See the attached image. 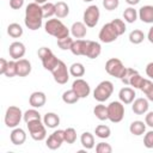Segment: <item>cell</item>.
I'll list each match as a JSON object with an SVG mask.
<instances>
[{"instance_id": "cell-34", "label": "cell", "mask_w": 153, "mask_h": 153, "mask_svg": "<svg viewBox=\"0 0 153 153\" xmlns=\"http://www.w3.org/2000/svg\"><path fill=\"white\" fill-rule=\"evenodd\" d=\"M94 134H96V136H98V137H100V139H108V137L110 136V134H111V130H110V128H109L108 126H105V124H99V126L96 127Z\"/></svg>"}, {"instance_id": "cell-15", "label": "cell", "mask_w": 153, "mask_h": 153, "mask_svg": "<svg viewBox=\"0 0 153 153\" xmlns=\"http://www.w3.org/2000/svg\"><path fill=\"white\" fill-rule=\"evenodd\" d=\"M102 53V47L98 42L94 41H87L86 43V50L85 56L88 59H97Z\"/></svg>"}, {"instance_id": "cell-35", "label": "cell", "mask_w": 153, "mask_h": 153, "mask_svg": "<svg viewBox=\"0 0 153 153\" xmlns=\"http://www.w3.org/2000/svg\"><path fill=\"white\" fill-rule=\"evenodd\" d=\"M41 114L35 110V109H30V110H26L23 115V120L25 121V123H29L31 121H35V120H41Z\"/></svg>"}, {"instance_id": "cell-1", "label": "cell", "mask_w": 153, "mask_h": 153, "mask_svg": "<svg viewBox=\"0 0 153 153\" xmlns=\"http://www.w3.org/2000/svg\"><path fill=\"white\" fill-rule=\"evenodd\" d=\"M43 18H44L43 17V11H42V6H39V4L31 2L26 6L24 23H25L27 29H30L32 31L38 30L42 26Z\"/></svg>"}, {"instance_id": "cell-18", "label": "cell", "mask_w": 153, "mask_h": 153, "mask_svg": "<svg viewBox=\"0 0 153 153\" xmlns=\"http://www.w3.org/2000/svg\"><path fill=\"white\" fill-rule=\"evenodd\" d=\"M47 102V97H45V93L44 92H41V91H36V92H32L30 98H29V103L32 108H42Z\"/></svg>"}, {"instance_id": "cell-12", "label": "cell", "mask_w": 153, "mask_h": 153, "mask_svg": "<svg viewBox=\"0 0 153 153\" xmlns=\"http://www.w3.org/2000/svg\"><path fill=\"white\" fill-rule=\"evenodd\" d=\"M65 142V130L57 129L53 134H50L45 141V145L49 149H57Z\"/></svg>"}, {"instance_id": "cell-7", "label": "cell", "mask_w": 153, "mask_h": 153, "mask_svg": "<svg viewBox=\"0 0 153 153\" xmlns=\"http://www.w3.org/2000/svg\"><path fill=\"white\" fill-rule=\"evenodd\" d=\"M23 115L24 114L22 112L20 108L14 106V105L8 106L6 112H5V124L8 128H16L19 124Z\"/></svg>"}, {"instance_id": "cell-47", "label": "cell", "mask_w": 153, "mask_h": 153, "mask_svg": "<svg viewBox=\"0 0 153 153\" xmlns=\"http://www.w3.org/2000/svg\"><path fill=\"white\" fill-rule=\"evenodd\" d=\"M145 123H146L148 127L153 128V111L147 112V115L145 116Z\"/></svg>"}, {"instance_id": "cell-27", "label": "cell", "mask_w": 153, "mask_h": 153, "mask_svg": "<svg viewBox=\"0 0 153 153\" xmlns=\"http://www.w3.org/2000/svg\"><path fill=\"white\" fill-rule=\"evenodd\" d=\"M80 142L85 149H92L94 147V136L90 131H85L80 136Z\"/></svg>"}, {"instance_id": "cell-33", "label": "cell", "mask_w": 153, "mask_h": 153, "mask_svg": "<svg viewBox=\"0 0 153 153\" xmlns=\"http://www.w3.org/2000/svg\"><path fill=\"white\" fill-rule=\"evenodd\" d=\"M139 13L136 12V10L134 7H128L123 11V18L127 23H134L137 19Z\"/></svg>"}, {"instance_id": "cell-31", "label": "cell", "mask_w": 153, "mask_h": 153, "mask_svg": "<svg viewBox=\"0 0 153 153\" xmlns=\"http://www.w3.org/2000/svg\"><path fill=\"white\" fill-rule=\"evenodd\" d=\"M93 114L98 120L105 121V120H108V106H105L103 104H98L94 106Z\"/></svg>"}, {"instance_id": "cell-10", "label": "cell", "mask_w": 153, "mask_h": 153, "mask_svg": "<svg viewBox=\"0 0 153 153\" xmlns=\"http://www.w3.org/2000/svg\"><path fill=\"white\" fill-rule=\"evenodd\" d=\"M51 74H53V76H54V80H55L57 84L65 85V84H67L71 73H69V71L67 69L66 63L60 60L59 63H57V66L51 71Z\"/></svg>"}, {"instance_id": "cell-55", "label": "cell", "mask_w": 153, "mask_h": 153, "mask_svg": "<svg viewBox=\"0 0 153 153\" xmlns=\"http://www.w3.org/2000/svg\"><path fill=\"white\" fill-rule=\"evenodd\" d=\"M82 1H85V2H91V1H93V0H82Z\"/></svg>"}, {"instance_id": "cell-38", "label": "cell", "mask_w": 153, "mask_h": 153, "mask_svg": "<svg viewBox=\"0 0 153 153\" xmlns=\"http://www.w3.org/2000/svg\"><path fill=\"white\" fill-rule=\"evenodd\" d=\"M76 141V131L74 128H67L65 129V142L72 145Z\"/></svg>"}, {"instance_id": "cell-32", "label": "cell", "mask_w": 153, "mask_h": 153, "mask_svg": "<svg viewBox=\"0 0 153 153\" xmlns=\"http://www.w3.org/2000/svg\"><path fill=\"white\" fill-rule=\"evenodd\" d=\"M143 39H145V33L141 30L135 29V30L130 31V33H129V42L130 43H133V44H140Z\"/></svg>"}, {"instance_id": "cell-20", "label": "cell", "mask_w": 153, "mask_h": 153, "mask_svg": "<svg viewBox=\"0 0 153 153\" xmlns=\"http://www.w3.org/2000/svg\"><path fill=\"white\" fill-rule=\"evenodd\" d=\"M139 18L141 19L142 23L152 24L153 23V6L152 5L142 6L139 10Z\"/></svg>"}, {"instance_id": "cell-3", "label": "cell", "mask_w": 153, "mask_h": 153, "mask_svg": "<svg viewBox=\"0 0 153 153\" xmlns=\"http://www.w3.org/2000/svg\"><path fill=\"white\" fill-rule=\"evenodd\" d=\"M114 92V84L109 80H104V81H100L97 87L94 88L93 91V98L99 102V103H103L105 100H108L110 98V96Z\"/></svg>"}, {"instance_id": "cell-36", "label": "cell", "mask_w": 153, "mask_h": 153, "mask_svg": "<svg viewBox=\"0 0 153 153\" xmlns=\"http://www.w3.org/2000/svg\"><path fill=\"white\" fill-rule=\"evenodd\" d=\"M42 11H43V17L44 18H50L55 16V4L53 2H45L42 5Z\"/></svg>"}, {"instance_id": "cell-42", "label": "cell", "mask_w": 153, "mask_h": 153, "mask_svg": "<svg viewBox=\"0 0 153 153\" xmlns=\"http://www.w3.org/2000/svg\"><path fill=\"white\" fill-rule=\"evenodd\" d=\"M135 73H137V71H135L134 68H126L124 74H123V75H122V78H121V81H122L124 85H129L130 78H131Z\"/></svg>"}, {"instance_id": "cell-5", "label": "cell", "mask_w": 153, "mask_h": 153, "mask_svg": "<svg viewBox=\"0 0 153 153\" xmlns=\"http://www.w3.org/2000/svg\"><path fill=\"white\" fill-rule=\"evenodd\" d=\"M124 117V104L120 100H114L108 105V120L112 123H118Z\"/></svg>"}, {"instance_id": "cell-24", "label": "cell", "mask_w": 153, "mask_h": 153, "mask_svg": "<svg viewBox=\"0 0 153 153\" xmlns=\"http://www.w3.org/2000/svg\"><path fill=\"white\" fill-rule=\"evenodd\" d=\"M43 123L45 124V127L54 129L60 124V117L55 112H47L43 117Z\"/></svg>"}, {"instance_id": "cell-4", "label": "cell", "mask_w": 153, "mask_h": 153, "mask_svg": "<svg viewBox=\"0 0 153 153\" xmlns=\"http://www.w3.org/2000/svg\"><path fill=\"white\" fill-rule=\"evenodd\" d=\"M37 54H38V57H39L41 61H42L43 67H44L47 71H50V72L57 66V63H59V61H60V60L53 54V51H51L49 48H47V47L39 48L38 51H37Z\"/></svg>"}, {"instance_id": "cell-25", "label": "cell", "mask_w": 153, "mask_h": 153, "mask_svg": "<svg viewBox=\"0 0 153 153\" xmlns=\"http://www.w3.org/2000/svg\"><path fill=\"white\" fill-rule=\"evenodd\" d=\"M69 14V6L65 1H57L55 4V16L59 19L66 18Z\"/></svg>"}, {"instance_id": "cell-16", "label": "cell", "mask_w": 153, "mask_h": 153, "mask_svg": "<svg viewBox=\"0 0 153 153\" xmlns=\"http://www.w3.org/2000/svg\"><path fill=\"white\" fill-rule=\"evenodd\" d=\"M148 108H149V104H148V99L146 98H136L131 105V110L135 115L146 114L148 111Z\"/></svg>"}, {"instance_id": "cell-30", "label": "cell", "mask_w": 153, "mask_h": 153, "mask_svg": "<svg viewBox=\"0 0 153 153\" xmlns=\"http://www.w3.org/2000/svg\"><path fill=\"white\" fill-rule=\"evenodd\" d=\"M69 73L72 76H75V78H80L85 74V67L82 63L80 62H74L69 67Z\"/></svg>"}, {"instance_id": "cell-26", "label": "cell", "mask_w": 153, "mask_h": 153, "mask_svg": "<svg viewBox=\"0 0 153 153\" xmlns=\"http://www.w3.org/2000/svg\"><path fill=\"white\" fill-rule=\"evenodd\" d=\"M129 131L135 136H140L146 131V123L142 121H133L129 126Z\"/></svg>"}, {"instance_id": "cell-41", "label": "cell", "mask_w": 153, "mask_h": 153, "mask_svg": "<svg viewBox=\"0 0 153 153\" xmlns=\"http://www.w3.org/2000/svg\"><path fill=\"white\" fill-rule=\"evenodd\" d=\"M143 79L145 78H142L139 73H135L131 78H130V81H129V86H133L134 88H139L140 90V87H141V85H142V81H143Z\"/></svg>"}, {"instance_id": "cell-11", "label": "cell", "mask_w": 153, "mask_h": 153, "mask_svg": "<svg viewBox=\"0 0 153 153\" xmlns=\"http://www.w3.org/2000/svg\"><path fill=\"white\" fill-rule=\"evenodd\" d=\"M98 37H99V39L103 43H111V42H114V41L117 39L118 33H117L116 29L114 27V25L110 22V23H106V24H104L102 26Z\"/></svg>"}, {"instance_id": "cell-49", "label": "cell", "mask_w": 153, "mask_h": 153, "mask_svg": "<svg viewBox=\"0 0 153 153\" xmlns=\"http://www.w3.org/2000/svg\"><path fill=\"white\" fill-rule=\"evenodd\" d=\"M7 65H8V61H6L5 59H0V74H5Z\"/></svg>"}, {"instance_id": "cell-6", "label": "cell", "mask_w": 153, "mask_h": 153, "mask_svg": "<svg viewBox=\"0 0 153 153\" xmlns=\"http://www.w3.org/2000/svg\"><path fill=\"white\" fill-rule=\"evenodd\" d=\"M30 136L35 140V141H42L45 139L47 136V130H45V124L42 123L41 120H35L31 121L29 123H26Z\"/></svg>"}, {"instance_id": "cell-8", "label": "cell", "mask_w": 153, "mask_h": 153, "mask_svg": "<svg viewBox=\"0 0 153 153\" xmlns=\"http://www.w3.org/2000/svg\"><path fill=\"white\" fill-rule=\"evenodd\" d=\"M127 67L123 66L122 61L120 59H116V57H112V59H109L105 63V71L109 75L111 76H115V78H118L121 79L122 75L124 74V71H126Z\"/></svg>"}, {"instance_id": "cell-2", "label": "cell", "mask_w": 153, "mask_h": 153, "mask_svg": "<svg viewBox=\"0 0 153 153\" xmlns=\"http://www.w3.org/2000/svg\"><path fill=\"white\" fill-rule=\"evenodd\" d=\"M44 30L48 35L56 37V39L69 36V29L60 19H48L44 24Z\"/></svg>"}, {"instance_id": "cell-43", "label": "cell", "mask_w": 153, "mask_h": 153, "mask_svg": "<svg viewBox=\"0 0 153 153\" xmlns=\"http://www.w3.org/2000/svg\"><path fill=\"white\" fill-rule=\"evenodd\" d=\"M96 152L97 153H111L112 147L106 142H99L96 146Z\"/></svg>"}, {"instance_id": "cell-14", "label": "cell", "mask_w": 153, "mask_h": 153, "mask_svg": "<svg viewBox=\"0 0 153 153\" xmlns=\"http://www.w3.org/2000/svg\"><path fill=\"white\" fill-rule=\"evenodd\" d=\"M25 45L22 43V42H13L10 44V48H8V53H10V56L13 59V60H19L22 59L24 55H25Z\"/></svg>"}, {"instance_id": "cell-53", "label": "cell", "mask_w": 153, "mask_h": 153, "mask_svg": "<svg viewBox=\"0 0 153 153\" xmlns=\"http://www.w3.org/2000/svg\"><path fill=\"white\" fill-rule=\"evenodd\" d=\"M126 2L129 4L130 6H135V5H137L140 2V0H126Z\"/></svg>"}, {"instance_id": "cell-17", "label": "cell", "mask_w": 153, "mask_h": 153, "mask_svg": "<svg viewBox=\"0 0 153 153\" xmlns=\"http://www.w3.org/2000/svg\"><path fill=\"white\" fill-rule=\"evenodd\" d=\"M135 91L131 87H122L118 92V98L123 104H131L135 99Z\"/></svg>"}, {"instance_id": "cell-37", "label": "cell", "mask_w": 153, "mask_h": 153, "mask_svg": "<svg viewBox=\"0 0 153 153\" xmlns=\"http://www.w3.org/2000/svg\"><path fill=\"white\" fill-rule=\"evenodd\" d=\"M73 42H74L73 38L69 37V36H67V37H63V38L57 39V45H59V48L62 49V50H71Z\"/></svg>"}, {"instance_id": "cell-45", "label": "cell", "mask_w": 153, "mask_h": 153, "mask_svg": "<svg viewBox=\"0 0 153 153\" xmlns=\"http://www.w3.org/2000/svg\"><path fill=\"white\" fill-rule=\"evenodd\" d=\"M143 145L146 148H153V130H149L143 136Z\"/></svg>"}, {"instance_id": "cell-40", "label": "cell", "mask_w": 153, "mask_h": 153, "mask_svg": "<svg viewBox=\"0 0 153 153\" xmlns=\"http://www.w3.org/2000/svg\"><path fill=\"white\" fill-rule=\"evenodd\" d=\"M7 78H13L17 75V61H8V65H7V68H6V72L5 74Z\"/></svg>"}, {"instance_id": "cell-50", "label": "cell", "mask_w": 153, "mask_h": 153, "mask_svg": "<svg viewBox=\"0 0 153 153\" xmlns=\"http://www.w3.org/2000/svg\"><path fill=\"white\" fill-rule=\"evenodd\" d=\"M146 74H147V76H149L151 79H153V62H149L146 66Z\"/></svg>"}, {"instance_id": "cell-46", "label": "cell", "mask_w": 153, "mask_h": 153, "mask_svg": "<svg viewBox=\"0 0 153 153\" xmlns=\"http://www.w3.org/2000/svg\"><path fill=\"white\" fill-rule=\"evenodd\" d=\"M24 5V0H10V7L13 10H19Z\"/></svg>"}, {"instance_id": "cell-29", "label": "cell", "mask_w": 153, "mask_h": 153, "mask_svg": "<svg viewBox=\"0 0 153 153\" xmlns=\"http://www.w3.org/2000/svg\"><path fill=\"white\" fill-rule=\"evenodd\" d=\"M7 33L12 38H19L23 35V27L18 23H12L7 26Z\"/></svg>"}, {"instance_id": "cell-54", "label": "cell", "mask_w": 153, "mask_h": 153, "mask_svg": "<svg viewBox=\"0 0 153 153\" xmlns=\"http://www.w3.org/2000/svg\"><path fill=\"white\" fill-rule=\"evenodd\" d=\"M35 2H37V4H45V2H48V0H35Z\"/></svg>"}, {"instance_id": "cell-23", "label": "cell", "mask_w": 153, "mask_h": 153, "mask_svg": "<svg viewBox=\"0 0 153 153\" xmlns=\"http://www.w3.org/2000/svg\"><path fill=\"white\" fill-rule=\"evenodd\" d=\"M86 43H87V41L81 39V38H78L76 41H74L73 44H72V48H71L72 54H74V55H76V56H80V55H84V56H85Z\"/></svg>"}, {"instance_id": "cell-52", "label": "cell", "mask_w": 153, "mask_h": 153, "mask_svg": "<svg viewBox=\"0 0 153 153\" xmlns=\"http://www.w3.org/2000/svg\"><path fill=\"white\" fill-rule=\"evenodd\" d=\"M147 38H148V41L153 44V26L148 30V33H147Z\"/></svg>"}, {"instance_id": "cell-9", "label": "cell", "mask_w": 153, "mask_h": 153, "mask_svg": "<svg viewBox=\"0 0 153 153\" xmlns=\"http://www.w3.org/2000/svg\"><path fill=\"white\" fill-rule=\"evenodd\" d=\"M99 17H100V12H99L98 6L91 5L85 10L82 19H84V23L87 27H94L98 24Z\"/></svg>"}, {"instance_id": "cell-39", "label": "cell", "mask_w": 153, "mask_h": 153, "mask_svg": "<svg viewBox=\"0 0 153 153\" xmlns=\"http://www.w3.org/2000/svg\"><path fill=\"white\" fill-rule=\"evenodd\" d=\"M111 24H112L114 27L116 29L118 36H121V35H123V33L126 32V24H124V22H123L122 19H118V18L112 19V20H111Z\"/></svg>"}, {"instance_id": "cell-44", "label": "cell", "mask_w": 153, "mask_h": 153, "mask_svg": "<svg viewBox=\"0 0 153 153\" xmlns=\"http://www.w3.org/2000/svg\"><path fill=\"white\" fill-rule=\"evenodd\" d=\"M120 0H103V6L108 11H114L118 7Z\"/></svg>"}, {"instance_id": "cell-13", "label": "cell", "mask_w": 153, "mask_h": 153, "mask_svg": "<svg viewBox=\"0 0 153 153\" xmlns=\"http://www.w3.org/2000/svg\"><path fill=\"white\" fill-rule=\"evenodd\" d=\"M72 88L76 92V94L80 97V98H86L90 92H91V87L88 85L87 81H85L84 79H80V78H76L73 84H72Z\"/></svg>"}, {"instance_id": "cell-19", "label": "cell", "mask_w": 153, "mask_h": 153, "mask_svg": "<svg viewBox=\"0 0 153 153\" xmlns=\"http://www.w3.org/2000/svg\"><path fill=\"white\" fill-rule=\"evenodd\" d=\"M10 139H11V142H12L13 145L20 146V145H23V143L25 142V140H26V133L24 131V129L16 127V128L11 131Z\"/></svg>"}, {"instance_id": "cell-51", "label": "cell", "mask_w": 153, "mask_h": 153, "mask_svg": "<svg viewBox=\"0 0 153 153\" xmlns=\"http://www.w3.org/2000/svg\"><path fill=\"white\" fill-rule=\"evenodd\" d=\"M143 93L146 94V97H147V99H148V100L153 102V85H152L151 87H148Z\"/></svg>"}, {"instance_id": "cell-22", "label": "cell", "mask_w": 153, "mask_h": 153, "mask_svg": "<svg viewBox=\"0 0 153 153\" xmlns=\"http://www.w3.org/2000/svg\"><path fill=\"white\" fill-rule=\"evenodd\" d=\"M31 73V63L26 59L17 60V75L18 76H26Z\"/></svg>"}, {"instance_id": "cell-48", "label": "cell", "mask_w": 153, "mask_h": 153, "mask_svg": "<svg viewBox=\"0 0 153 153\" xmlns=\"http://www.w3.org/2000/svg\"><path fill=\"white\" fill-rule=\"evenodd\" d=\"M153 85V82L149 80V79H143V81H142V85H141V87H140V90L142 91V92H145L148 87H151Z\"/></svg>"}, {"instance_id": "cell-21", "label": "cell", "mask_w": 153, "mask_h": 153, "mask_svg": "<svg viewBox=\"0 0 153 153\" xmlns=\"http://www.w3.org/2000/svg\"><path fill=\"white\" fill-rule=\"evenodd\" d=\"M87 26L85 25V23L82 22H75L73 23L72 27H71V33L74 38H84L87 33Z\"/></svg>"}, {"instance_id": "cell-28", "label": "cell", "mask_w": 153, "mask_h": 153, "mask_svg": "<svg viewBox=\"0 0 153 153\" xmlns=\"http://www.w3.org/2000/svg\"><path fill=\"white\" fill-rule=\"evenodd\" d=\"M79 99H80V97L76 94V92L73 88H71L68 91H65L62 93V100L66 104H75Z\"/></svg>"}]
</instances>
